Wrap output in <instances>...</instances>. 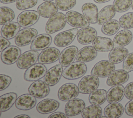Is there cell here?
Instances as JSON below:
<instances>
[{"label": "cell", "instance_id": "6da1fadb", "mask_svg": "<svg viewBox=\"0 0 133 118\" xmlns=\"http://www.w3.org/2000/svg\"><path fill=\"white\" fill-rule=\"evenodd\" d=\"M87 66L79 61L73 62L63 70L62 76L68 80H75L82 77L86 72Z\"/></svg>", "mask_w": 133, "mask_h": 118}, {"label": "cell", "instance_id": "7a4b0ae2", "mask_svg": "<svg viewBox=\"0 0 133 118\" xmlns=\"http://www.w3.org/2000/svg\"><path fill=\"white\" fill-rule=\"evenodd\" d=\"M66 19L65 15L62 12H57L49 18L46 26L45 31L48 34H51L62 30L65 25Z\"/></svg>", "mask_w": 133, "mask_h": 118}, {"label": "cell", "instance_id": "3957f363", "mask_svg": "<svg viewBox=\"0 0 133 118\" xmlns=\"http://www.w3.org/2000/svg\"><path fill=\"white\" fill-rule=\"evenodd\" d=\"M37 33V31L35 29L29 27L23 28L15 37V44L18 46H27L32 43Z\"/></svg>", "mask_w": 133, "mask_h": 118}, {"label": "cell", "instance_id": "277c9868", "mask_svg": "<svg viewBox=\"0 0 133 118\" xmlns=\"http://www.w3.org/2000/svg\"><path fill=\"white\" fill-rule=\"evenodd\" d=\"M99 85V80L92 74L83 77L79 81L78 87L79 92L84 94H90L97 89Z\"/></svg>", "mask_w": 133, "mask_h": 118}, {"label": "cell", "instance_id": "5b68a950", "mask_svg": "<svg viewBox=\"0 0 133 118\" xmlns=\"http://www.w3.org/2000/svg\"><path fill=\"white\" fill-rule=\"evenodd\" d=\"M78 31V29L75 28L57 34L54 37V44L60 47L69 45L74 40Z\"/></svg>", "mask_w": 133, "mask_h": 118}, {"label": "cell", "instance_id": "8992f818", "mask_svg": "<svg viewBox=\"0 0 133 118\" xmlns=\"http://www.w3.org/2000/svg\"><path fill=\"white\" fill-rule=\"evenodd\" d=\"M115 68L114 64L110 60H101L94 66L91 74L99 77H106L114 71Z\"/></svg>", "mask_w": 133, "mask_h": 118}, {"label": "cell", "instance_id": "52a82bcc", "mask_svg": "<svg viewBox=\"0 0 133 118\" xmlns=\"http://www.w3.org/2000/svg\"><path fill=\"white\" fill-rule=\"evenodd\" d=\"M39 53L36 50L26 51L20 56L17 61V65L21 69H28L35 64L38 60Z\"/></svg>", "mask_w": 133, "mask_h": 118}, {"label": "cell", "instance_id": "ba28073f", "mask_svg": "<svg viewBox=\"0 0 133 118\" xmlns=\"http://www.w3.org/2000/svg\"><path fill=\"white\" fill-rule=\"evenodd\" d=\"M78 87L73 83H66L60 87L58 91V98L68 101L75 98L79 93Z\"/></svg>", "mask_w": 133, "mask_h": 118}, {"label": "cell", "instance_id": "9c48e42d", "mask_svg": "<svg viewBox=\"0 0 133 118\" xmlns=\"http://www.w3.org/2000/svg\"><path fill=\"white\" fill-rule=\"evenodd\" d=\"M46 72V67L43 64L38 63L28 68L24 72L23 77L26 81H35L44 77Z\"/></svg>", "mask_w": 133, "mask_h": 118}, {"label": "cell", "instance_id": "30bf717a", "mask_svg": "<svg viewBox=\"0 0 133 118\" xmlns=\"http://www.w3.org/2000/svg\"><path fill=\"white\" fill-rule=\"evenodd\" d=\"M38 11L35 10H25L21 12L17 17V22L22 27L27 28L35 24L39 18Z\"/></svg>", "mask_w": 133, "mask_h": 118}, {"label": "cell", "instance_id": "8fae6325", "mask_svg": "<svg viewBox=\"0 0 133 118\" xmlns=\"http://www.w3.org/2000/svg\"><path fill=\"white\" fill-rule=\"evenodd\" d=\"M66 22L74 28L88 27L89 22L86 17L81 14L73 10L68 11L65 14Z\"/></svg>", "mask_w": 133, "mask_h": 118}, {"label": "cell", "instance_id": "7c38bea8", "mask_svg": "<svg viewBox=\"0 0 133 118\" xmlns=\"http://www.w3.org/2000/svg\"><path fill=\"white\" fill-rule=\"evenodd\" d=\"M60 53L58 49L48 47L43 49L39 54L38 62L43 64H49L56 61L59 58Z\"/></svg>", "mask_w": 133, "mask_h": 118}, {"label": "cell", "instance_id": "4fadbf2b", "mask_svg": "<svg viewBox=\"0 0 133 118\" xmlns=\"http://www.w3.org/2000/svg\"><path fill=\"white\" fill-rule=\"evenodd\" d=\"M29 93L37 98H43L47 96L50 91L49 85L45 82L37 80L32 83L28 88Z\"/></svg>", "mask_w": 133, "mask_h": 118}, {"label": "cell", "instance_id": "5bb4252c", "mask_svg": "<svg viewBox=\"0 0 133 118\" xmlns=\"http://www.w3.org/2000/svg\"><path fill=\"white\" fill-rule=\"evenodd\" d=\"M21 55L20 49L16 46H9L1 51L2 61L6 64H12L17 61Z\"/></svg>", "mask_w": 133, "mask_h": 118}, {"label": "cell", "instance_id": "9a60e30c", "mask_svg": "<svg viewBox=\"0 0 133 118\" xmlns=\"http://www.w3.org/2000/svg\"><path fill=\"white\" fill-rule=\"evenodd\" d=\"M63 67L60 64H57L47 71L44 76V82L49 86L57 84L63 73Z\"/></svg>", "mask_w": 133, "mask_h": 118}, {"label": "cell", "instance_id": "2e32d148", "mask_svg": "<svg viewBox=\"0 0 133 118\" xmlns=\"http://www.w3.org/2000/svg\"><path fill=\"white\" fill-rule=\"evenodd\" d=\"M97 36V32L94 28L86 27L78 30L76 37L79 43L82 45L89 44L94 41Z\"/></svg>", "mask_w": 133, "mask_h": 118}, {"label": "cell", "instance_id": "e0dca14e", "mask_svg": "<svg viewBox=\"0 0 133 118\" xmlns=\"http://www.w3.org/2000/svg\"><path fill=\"white\" fill-rule=\"evenodd\" d=\"M78 51V48L75 46H71L64 48L60 53L59 58V63L63 67H68L76 59Z\"/></svg>", "mask_w": 133, "mask_h": 118}, {"label": "cell", "instance_id": "ac0fdd59", "mask_svg": "<svg viewBox=\"0 0 133 118\" xmlns=\"http://www.w3.org/2000/svg\"><path fill=\"white\" fill-rule=\"evenodd\" d=\"M85 108V102L81 99L74 98L68 101L65 106V113L69 116H74L82 113Z\"/></svg>", "mask_w": 133, "mask_h": 118}, {"label": "cell", "instance_id": "d6986e66", "mask_svg": "<svg viewBox=\"0 0 133 118\" xmlns=\"http://www.w3.org/2000/svg\"><path fill=\"white\" fill-rule=\"evenodd\" d=\"M129 77L128 72L124 70L119 69L114 70L108 76L106 83L110 86L122 85L128 81Z\"/></svg>", "mask_w": 133, "mask_h": 118}, {"label": "cell", "instance_id": "ffe728a7", "mask_svg": "<svg viewBox=\"0 0 133 118\" xmlns=\"http://www.w3.org/2000/svg\"><path fill=\"white\" fill-rule=\"evenodd\" d=\"M35 97L29 94H24L20 96L16 100V107L21 110H29L36 104Z\"/></svg>", "mask_w": 133, "mask_h": 118}, {"label": "cell", "instance_id": "44dd1931", "mask_svg": "<svg viewBox=\"0 0 133 118\" xmlns=\"http://www.w3.org/2000/svg\"><path fill=\"white\" fill-rule=\"evenodd\" d=\"M52 37L48 34H41L36 36L31 43L30 49L32 50H41L47 47L51 44Z\"/></svg>", "mask_w": 133, "mask_h": 118}, {"label": "cell", "instance_id": "7402d4cb", "mask_svg": "<svg viewBox=\"0 0 133 118\" xmlns=\"http://www.w3.org/2000/svg\"><path fill=\"white\" fill-rule=\"evenodd\" d=\"M59 107V102L52 99H45L40 101L36 106L37 111L41 114H48L54 112Z\"/></svg>", "mask_w": 133, "mask_h": 118}, {"label": "cell", "instance_id": "603a6c76", "mask_svg": "<svg viewBox=\"0 0 133 118\" xmlns=\"http://www.w3.org/2000/svg\"><path fill=\"white\" fill-rule=\"evenodd\" d=\"M97 55V51L91 46H87L82 48L77 53L76 60L82 62H87L94 60Z\"/></svg>", "mask_w": 133, "mask_h": 118}, {"label": "cell", "instance_id": "cb8c5ba5", "mask_svg": "<svg viewBox=\"0 0 133 118\" xmlns=\"http://www.w3.org/2000/svg\"><path fill=\"white\" fill-rule=\"evenodd\" d=\"M82 11L89 23L95 24L97 22L99 12L96 5L91 3H86L82 6Z\"/></svg>", "mask_w": 133, "mask_h": 118}, {"label": "cell", "instance_id": "d4e9b609", "mask_svg": "<svg viewBox=\"0 0 133 118\" xmlns=\"http://www.w3.org/2000/svg\"><path fill=\"white\" fill-rule=\"evenodd\" d=\"M133 37L132 32L127 30H122L116 33L113 39L115 47H124L128 45Z\"/></svg>", "mask_w": 133, "mask_h": 118}, {"label": "cell", "instance_id": "484cf974", "mask_svg": "<svg viewBox=\"0 0 133 118\" xmlns=\"http://www.w3.org/2000/svg\"><path fill=\"white\" fill-rule=\"evenodd\" d=\"M125 95V88L122 85L112 86L107 93V100L111 103L118 102L122 100Z\"/></svg>", "mask_w": 133, "mask_h": 118}, {"label": "cell", "instance_id": "4316f807", "mask_svg": "<svg viewBox=\"0 0 133 118\" xmlns=\"http://www.w3.org/2000/svg\"><path fill=\"white\" fill-rule=\"evenodd\" d=\"M58 8L55 3L51 1H45L37 7L39 15L44 18H49L58 12Z\"/></svg>", "mask_w": 133, "mask_h": 118}, {"label": "cell", "instance_id": "83f0119b", "mask_svg": "<svg viewBox=\"0 0 133 118\" xmlns=\"http://www.w3.org/2000/svg\"><path fill=\"white\" fill-rule=\"evenodd\" d=\"M92 46L97 51L105 52L111 51L114 46L111 39L104 37L97 36L92 42Z\"/></svg>", "mask_w": 133, "mask_h": 118}, {"label": "cell", "instance_id": "f1b7e54d", "mask_svg": "<svg viewBox=\"0 0 133 118\" xmlns=\"http://www.w3.org/2000/svg\"><path fill=\"white\" fill-rule=\"evenodd\" d=\"M20 29V24L16 22H10L4 25L1 30V36L8 39L15 37Z\"/></svg>", "mask_w": 133, "mask_h": 118}, {"label": "cell", "instance_id": "f546056e", "mask_svg": "<svg viewBox=\"0 0 133 118\" xmlns=\"http://www.w3.org/2000/svg\"><path fill=\"white\" fill-rule=\"evenodd\" d=\"M128 54V50L123 47H115L113 48L108 55L109 60L114 64H117L125 59Z\"/></svg>", "mask_w": 133, "mask_h": 118}, {"label": "cell", "instance_id": "4dcf8cb0", "mask_svg": "<svg viewBox=\"0 0 133 118\" xmlns=\"http://www.w3.org/2000/svg\"><path fill=\"white\" fill-rule=\"evenodd\" d=\"M124 113V107L119 103H111L107 105L104 109V114L107 117L118 118Z\"/></svg>", "mask_w": 133, "mask_h": 118}, {"label": "cell", "instance_id": "1f68e13d", "mask_svg": "<svg viewBox=\"0 0 133 118\" xmlns=\"http://www.w3.org/2000/svg\"><path fill=\"white\" fill-rule=\"evenodd\" d=\"M115 10L113 5H109L105 6L98 13L97 23L102 25L105 22L111 20L115 15Z\"/></svg>", "mask_w": 133, "mask_h": 118}, {"label": "cell", "instance_id": "d6a6232c", "mask_svg": "<svg viewBox=\"0 0 133 118\" xmlns=\"http://www.w3.org/2000/svg\"><path fill=\"white\" fill-rule=\"evenodd\" d=\"M17 99V95L15 93L11 92L5 94L0 97L1 112L6 111L8 110L15 103Z\"/></svg>", "mask_w": 133, "mask_h": 118}, {"label": "cell", "instance_id": "836d02e7", "mask_svg": "<svg viewBox=\"0 0 133 118\" xmlns=\"http://www.w3.org/2000/svg\"><path fill=\"white\" fill-rule=\"evenodd\" d=\"M88 99L91 104L100 106L107 99V91L103 89H96L90 93Z\"/></svg>", "mask_w": 133, "mask_h": 118}, {"label": "cell", "instance_id": "e575fe53", "mask_svg": "<svg viewBox=\"0 0 133 118\" xmlns=\"http://www.w3.org/2000/svg\"><path fill=\"white\" fill-rule=\"evenodd\" d=\"M102 108L99 105L91 104L84 109L81 113L84 118H99L102 114Z\"/></svg>", "mask_w": 133, "mask_h": 118}, {"label": "cell", "instance_id": "d590c367", "mask_svg": "<svg viewBox=\"0 0 133 118\" xmlns=\"http://www.w3.org/2000/svg\"><path fill=\"white\" fill-rule=\"evenodd\" d=\"M120 27L119 22L117 20H110L102 24L101 31L107 35H112L118 32Z\"/></svg>", "mask_w": 133, "mask_h": 118}, {"label": "cell", "instance_id": "8d00e7d4", "mask_svg": "<svg viewBox=\"0 0 133 118\" xmlns=\"http://www.w3.org/2000/svg\"><path fill=\"white\" fill-rule=\"evenodd\" d=\"M0 24L4 25L11 22L15 18V13L12 9L8 7H1L0 9Z\"/></svg>", "mask_w": 133, "mask_h": 118}, {"label": "cell", "instance_id": "74e56055", "mask_svg": "<svg viewBox=\"0 0 133 118\" xmlns=\"http://www.w3.org/2000/svg\"><path fill=\"white\" fill-rule=\"evenodd\" d=\"M132 0H114L113 6L116 12H124L131 6Z\"/></svg>", "mask_w": 133, "mask_h": 118}, {"label": "cell", "instance_id": "f35d334b", "mask_svg": "<svg viewBox=\"0 0 133 118\" xmlns=\"http://www.w3.org/2000/svg\"><path fill=\"white\" fill-rule=\"evenodd\" d=\"M121 27L125 29L133 28V12H128L123 15L119 20Z\"/></svg>", "mask_w": 133, "mask_h": 118}, {"label": "cell", "instance_id": "ab89813d", "mask_svg": "<svg viewBox=\"0 0 133 118\" xmlns=\"http://www.w3.org/2000/svg\"><path fill=\"white\" fill-rule=\"evenodd\" d=\"M76 0H55V3L58 9L67 11L72 8L76 4Z\"/></svg>", "mask_w": 133, "mask_h": 118}, {"label": "cell", "instance_id": "60d3db41", "mask_svg": "<svg viewBox=\"0 0 133 118\" xmlns=\"http://www.w3.org/2000/svg\"><path fill=\"white\" fill-rule=\"evenodd\" d=\"M37 3V0H17L16 6L18 9L23 10L33 7Z\"/></svg>", "mask_w": 133, "mask_h": 118}, {"label": "cell", "instance_id": "b9f144b4", "mask_svg": "<svg viewBox=\"0 0 133 118\" xmlns=\"http://www.w3.org/2000/svg\"><path fill=\"white\" fill-rule=\"evenodd\" d=\"M123 69L128 73L133 71V53L128 54L124 59Z\"/></svg>", "mask_w": 133, "mask_h": 118}, {"label": "cell", "instance_id": "7bdbcfd3", "mask_svg": "<svg viewBox=\"0 0 133 118\" xmlns=\"http://www.w3.org/2000/svg\"><path fill=\"white\" fill-rule=\"evenodd\" d=\"M11 78L6 75L0 74V90H3L7 88L11 82Z\"/></svg>", "mask_w": 133, "mask_h": 118}, {"label": "cell", "instance_id": "ee69618b", "mask_svg": "<svg viewBox=\"0 0 133 118\" xmlns=\"http://www.w3.org/2000/svg\"><path fill=\"white\" fill-rule=\"evenodd\" d=\"M125 96L129 99H133V82L128 84L125 88Z\"/></svg>", "mask_w": 133, "mask_h": 118}, {"label": "cell", "instance_id": "f6af8a7d", "mask_svg": "<svg viewBox=\"0 0 133 118\" xmlns=\"http://www.w3.org/2000/svg\"><path fill=\"white\" fill-rule=\"evenodd\" d=\"M126 113L130 116H133V99L128 101L125 107Z\"/></svg>", "mask_w": 133, "mask_h": 118}, {"label": "cell", "instance_id": "bcb514c9", "mask_svg": "<svg viewBox=\"0 0 133 118\" xmlns=\"http://www.w3.org/2000/svg\"><path fill=\"white\" fill-rule=\"evenodd\" d=\"M0 42H1V48H0V51H2L4 50L5 48L9 46L10 45V42L8 41V39L1 36L0 37Z\"/></svg>", "mask_w": 133, "mask_h": 118}, {"label": "cell", "instance_id": "7dc6e473", "mask_svg": "<svg viewBox=\"0 0 133 118\" xmlns=\"http://www.w3.org/2000/svg\"><path fill=\"white\" fill-rule=\"evenodd\" d=\"M69 116L61 112H54L48 116V118H68Z\"/></svg>", "mask_w": 133, "mask_h": 118}, {"label": "cell", "instance_id": "c3c4849f", "mask_svg": "<svg viewBox=\"0 0 133 118\" xmlns=\"http://www.w3.org/2000/svg\"><path fill=\"white\" fill-rule=\"evenodd\" d=\"M17 0H0V2L3 4H9L16 2Z\"/></svg>", "mask_w": 133, "mask_h": 118}, {"label": "cell", "instance_id": "681fc988", "mask_svg": "<svg viewBox=\"0 0 133 118\" xmlns=\"http://www.w3.org/2000/svg\"><path fill=\"white\" fill-rule=\"evenodd\" d=\"M15 118H18V117H23V118H30V117L29 116H28V115L26 114H21V115H17L15 117Z\"/></svg>", "mask_w": 133, "mask_h": 118}, {"label": "cell", "instance_id": "f907efd6", "mask_svg": "<svg viewBox=\"0 0 133 118\" xmlns=\"http://www.w3.org/2000/svg\"><path fill=\"white\" fill-rule=\"evenodd\" d=\"M94 2H95L97 3H104L105 2H107L110 0H94Z\"/></svg>", "mask_w": 133, "mask_h": 118}, {"label": "cell", "instance_id": "816d5d0a", "mask_svg": "<svg viewBox=\"0 0 133 118\" xmlns=\"http://www.w3.org/2000/svg\"><path fill=\"white\" fill-rule=\"evenodd\" d=\"M131 8L133 9V0H132L131 1Z\"/></svg>", "mask_w": 133, "mask_h": 118}, {"label": "cell", "instance_id": "f5cc1de1", "mask_svg": "<svg viewBox=\"0 0 133 118\" xmlns=\"http://www.w3.org/2000/svg\"><path fill=\"white\" fill-rule=\"evenodd\" d=\"M43 1H51L52 0H43Z\"/></svg>", "mask_w": 133, "mask_h": 118}]
</instances>
